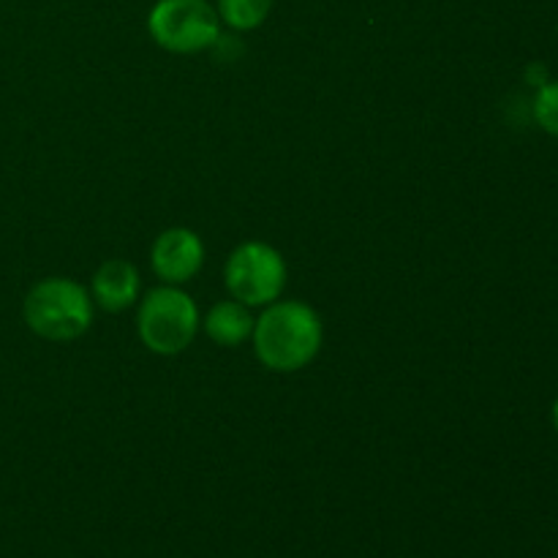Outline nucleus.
<instances>
[{"instance_id": "f257e3e1", "label": "nucleus", "mask_w": 558, "mask_h": 558, "mask_svg": "<svg viewBox=\"0 0 558 558\" xmlns=\"http://www.w3.org/2000/svg\"><path fill=\"white\" fill-rule=\"evenodd\" d=\"M251 338L265 368L278 374L300 371L322 349L319 314L303 303H270V308L256 319Z\"/></svg>"}, {"instance_id": "f03ea898", "label": "nucleus", "mask_w": 558, "mask_h": 558, "mask_svg": "<svg viewBox=\"0 0 558 558\" xmlns=\"http://www.w3.org/2000/svg\"><path fill=\"white\" fill-rule=\"evenodd\" d=\"M25 322L36 336L65 343L80 338L93 322V300L69 278H47L25 298Z\"/></svg>"}, {"instance_id": "7ed1b4c3", "label": "nucleus", "mask_w": 558, "mask_h": 558, "mask_svg": "<svg viewBox=\"0 0 558 558\" xmlns=\"http://www.w3.org/2000/svg\"><path fill=\"white\" fill-rule=\"evenodd\" d=\"M140 338L150 352L178 354L194 341L199 330V311L185 292L169 287H158L147 292L140 305Z\"/></svg>"}, {"instance_id": "20e7f679", "label": "nucleus", "mask_w": 558, "mask_h": 558, "mask_svg": "<svg viewBox=\"0 0 558 558\" xmlns=\"http://www.w3.org/2000/svg\"><path fill=\"white\" fill-rule=\"evenodd\" d=\"M147 31L158 47L189 54L218 41L221 20L207 0H158L147 16Z\"/></svg>"}, {"instance_id": "39448f33", "label": "nucleus", "mask_w": 558, "mask_h": 558, "mask_svg": "<svg viewBox=\"0 0 558 558\" xmlns=\"http://www.w3.org/2000/svg\"><path fill=\"white\" fill-rule=\"evenodd\" d=\"M287 283V265L267 243H243L227 262V289L243 305H270Z\"/></svg>"}, {"instance_id": "423d86ee", "label": "nucleus", "mask_w": 558, "mask_h": 558, "mask_svg": "<svg viewBox=\"0 0 558 558\" xmlns=\"http://www.w3.org/2000/svg\"><path fill=\"white\" fill-rule=\"evenodd\" d=\"M205 262L202 240L191 229H167L153 243V270L167 283H185Z\"/></svg>"}, {"instance_id": "0eeeda50", "label": "nucleus", "mask_w": 558, "mask_h": 558, "mask_svg": "<svg viewBox=\"0 0 558 558\" xmlns=\"http://www.w3.org/2000/svg\"><path fill=\"white\" fill-rule=\"evenodd\" d=\"M93 294L104 311H123L140 298V272L123 259H112L98 267L93 278Z\"/></svg>"}, {"instance_id": "6e6552de", "label": "nucleus", "mask_w": 558, "mask_h": 558, "mask_svg": "<svg viewBox=\"0 0 558 558\" xmlns=\"http://www.w3.org/2000/svg\"><path fill=\"white\" fill-rule=\"evenodd\" d=\"M256 319L251 316L248 305L238 303V300H223V303L213 305V311L205 319L207 336L221 347H240L254 336Z\"/></svg>"}, {"instance_id": "1a4fd4ad", "label": "nucleus", "mask_w": 558, "mask_h": 558, "mask_svg": "<svg viewBox=\"0 0 558 558\" xmlns=\"http://www.w3.org/2000/svg\"><path fill=\"white\" fill-rule=\"evenodd\" d=\"M276 0H218V20L234 31H254L270 16Z\"/></svg>"}, {"instance_id": "9d476101", "label": "nucleus", "mask_w": 558, "mask_h": 558, "mask_svg": "<svg viewBox=\"0 0 558 558\" xmlns=\"http://www.w3.org/2000/svg\"><path fill=\"white\" fill-rule=\"evenodd\" d=\"M534 118L548 134L558 136V82H545L534 98Z\"/></svg>"}, {"instance_id": "9b49d317", "label": "nucleus", "mask_w": 558, "mask_h": 558, "mask_svg": "<svg viewBox=\"0 0 558 558\" xmlns=\"http://www.w3.org/2000/svg\"><path fill=\"white\" fill-rule=\"evenodd\" d=\"M554 423H556V430H558V401L554 403Z\"/></svg>"}]
</instances>
